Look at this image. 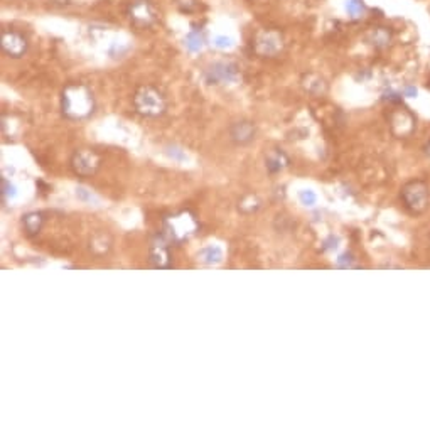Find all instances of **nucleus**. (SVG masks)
I'll return each mask as SVG.
<instances>
[{
	"mask_svg": "<svg viewBox=\"0 0 430 430\" xmlns=\"http://www.w3.org/2000/svg\"><path fill=\"white\" fill-rule=\"evenodd\" d=\"M27 39L22 34L14 30H3L2 32V49L10 58H22L27 52Z\"/></svg>",
	"mask_w": 430,
	"mask_h": 430,
	"instance_id": "1a4fd4ad",
	"label": "nucleus"
},
{
	"mask_svg": "<svg viewBox=\"0 0 430 430\" xmlns=\"http://www.w3.org/2000/svg\"><path fill=\"white\" fill-rule=\"evenodd\" d=\"M128 14H130L132 21L140 27H147V25L154 24L155 21V14L147 0H135L128 9Z\"/></svg>",
	"mask_w": 430,
	"mask_h": 430,
	"instance_id": "9d476101",
	"label": "nucleus"
},
{
	"mask_svg": "<svg viewBox=\"0 0 430 430\" xmlns=\"http://www.w3.org/2000/svg\"><path fill=\"white\" fill-rule=\"evenodd\" d=\"M201 41H203V39H201L199 32H196V30L189 32L188 37H186V43H188V48L191 49V51H197V49H201V46H203Z\"/></svg>",
	"mask_w": 430,
	"mask_h": 430,
	"instance_id": "a211bd4d",
	"label": "nucleus"
},
{
	"mask_svg": "<svg viewBox=\"0 0 430 430\" xmlns=\"http://www.w3.org/2000/svg\"><path fill=\"white\" fill-rule=\"evenodd\" d=\"M390 127L391 132H393L397 137H406L413 132L415 128V119L413 115L405 108H398L393 110L390 113Z\"/></svg>",
	"mask_w": 430,
	"mask_h": 430,
	"instance_id": "6e6552de",
	"label": "nucleus"
},
{
	"mask_svg": "<svg viewBox=\"0 0 430 430\" xmlns=\"http://www.w3.org/2000/svg\"><path fill=\"white\" fill-rule=\"evenodd\" d=\"M134 108L139 115L147 119H157L166 113L167 100L159 88L152 85H143L137 88L134 95Z\"/></svg>",
	"mask_w": 430,
	"mask_h": 430,
	"instance_id": "7ed1b4c3",
	"label": "nucleus"
},
{
	"mask_svg": "<svg viewBox=\"0 0 430 430\" xmlns=\"http://www.w3.org/2000/svg\"><path fill=\"white\" fill-rule=\"evenodd\" d=\"M235 76H237V68L228 63H216L208 70V81L211 85L231 81L235 79Z\"/></svg>",
	"mask_w": 430,
	"mask_h": 430,
	"instance_id": "f8f14e48",
	"label": "nucleus"
},
{
	"mask_svg": "<svg viewBox=\"0 0 430 430\" xmlns=\"http://www.w3.org/2000/svg\"><path fill=\"white\" fill-rule=\"evenodd\" d=\"M61 112L70 120H85L95 112V96L83 83H71L61 95Z\"/></svg>",
	"mask_w": 430,
	"mask_h": 430,
	"instance_id": "f257e3e1",
	"label": "nucleus"
},
{
	"mask_svg": "<svg viewBox=\"0 0 430 430\" xmlns=\"http://www.w3.org/2000/svg\"><path fill=\"white\" fill-rule=\"evenodd\" d=\"M22 224H24L25 233H27L29 237H34V235L39 233L41 228H43V224H44L43 213H37V211L27 213L25 216H22Z\"/></svg>",
	"mask_w": 430,
	"mask_h": 430,
	"instance_id": "ddd939ff",
	"label": "nucleus"
},
{
	"mask_svg": "<svg viewBox=\"0 0 430 430\" xmlns=\"http://www.w3.org/2000/svg\"><path fill=\"white\" fill-rule=\"evenodd\" d=\"M366 39L368 43L373 44L375 48H386L391 41V32L385 27H376L368 32Z\"/></svg>",
	"mask_w": 430,
	"mask_h": 430,
	"instance_id": "4468645a",
	"label": "nucleus"
},
{
	"mask_svg": "<svg viewBox=\"0 0 430 430\" xmlns=\"http://www.w3.org/2000/svg\"><path fill=\"white\" fill-rule=\"evenodd\" d=\"M169 239L164 235H157L150 243L148 248V260L155 268H169L170 267V252H169Z\"/></svg>",
	"mask_w": 430,
	"mask_h": 430,
	"instance_id": "423d86ee",
	"label": "nucleus"
},
{
	"mask_svg": "<svg viewBox=\"0 0 430 430\" xmlns=\"http://www.w3.org/2000/svg\"><path fill=\"white\" fill-rule=\"evenodd\" d=\"M71 169L79 177H91L98 172L101 166V157L91 148H79L71 155Z\"/></svg>",
	"mask_w": 430,
	"mask_h": 430,
	"instance_id": "39448f33",
	"label": "nucleus"
},
{
	"mask_svg": "<svg viewBox=\"0 0 430 430\" xmlns=\"http://www.w3.org/2000/svg\"><path fill=\"white\" fill-rule=\"evenodd\" d=\"M255 51L260 56H275L282 49V36L273 30H262L255 37Z\"/></svg>",
	"mask_w": 430,
	"mask_h": 430,
	"instance_id": "0eeeda50",
	"label": "nucleus"
},
{
	"mask_svg": "<svg viewBox=\"0 0 430 430\" xmlns=\"http://www.w3.org/2000/svg\"><path fill=\"white\" fill-rule=\"evenodd\" d=\"M304 86H306V90L312 95H321V93H324V90H326V83L322 81L319 76H314V74L307 76V81L304 83Z\"/></svg>",
	"mask_w": 430,
	"mask_h": 430,
	"instance_id": "dca6fc26",
	"label": "nucleus"
},
{
	"mask_svg": "<svg viewBox=\"0 0 430 430\" xmlns=\"http://www.w3.org/2000/svg\"><path fill=\"white\" fill-rule=\"evenodd\" d=\"M255 135H257V128H255V125L248 120L237 121V123H233L230 128L231 140H233L235 143H238V145H246V143L253 142Z\"/></svg>",
	"mask_w": 430,
	"mask_h": 430,
	"instance_id": "9b49d317",
	"label": "nucleus"
},
{
	"mask_svg": "<svg viewBox=\"0 0 430 430\" xmlns=\"http://www.w3.org/2000/svg\"><path fill=\"white\" fill-rule=\"evenodd\" d=\"M177 3L186 12H192V10L196 9V0H177Z\"/></svg>",
	"mask_w": 430,
	"mask_h": 430,
	"instance_id": "aec40b11",
	"label": "nucleus"
},
{
	"mask_svg": "<svg viewBox=\"0 0 430 430\" xmlns=\"http://www.w3.org/2000/svg\"><path fill=\"white\" fill-rule=\"evenodd\" d=\"M90 248L93 250V252L96 253V255L106 253L110 250V238H108V235L100 233V235H96V237H93V238H91Z\"/></svg>",
	"mask_w": 430,
	"mask_h": 430,
	"instance_id": "2eb2a0df",
	"label": "nucleus"
},
{
	"mask_svg": "<svg viewBox=\"0 0 430 430\" xmlns=\"http://www.w3.org/2000/svg\"><path fill=\"white\" fill-rule=\"evenodd\" d=\"M402 199L405 206L415 215L424 213L429 206V188L424 181H410L403 186Z\"/></svg>",
	"mask_w": 430,
	"mask_h": 430,
	"instance_id": "20e7f679",
	"label": "nucleus"
},
{
	"mask_svg": "<svg viewBox=\"0 0 430 430\" xmlns=\"http://www.w3.org/2000/svg\"><path fill=\"white\" fill-rule=\"evenodd\" d=\"M215 46H218V48H230V46H233V39L224 37V36H218L215 37Z\"/></svg>",
	"mask_w": 430,
	"mask_h": 430,
	"instance_id": "412c9836",
	"label": "nucleus"
},
{
	"mask_svg": "<svg viewBox=\"0 0 430 430\" xmlns=\"http://www.w3.org/2000/svg\"><path fill=\"white\" fill-rule=\"evenodd\" d=\"M287 162H288V161H287V157H285L282 152H277L275 155H272V157H268V159H267V167H268L270 172H275V170H280V169H282V167H284Z\"/></svg>",
	"mask_w": 430,
	"mask_h": 430,
	"instance_id": "f3484780",
	"label": "nucleus"
},
{
	"mask_svg": "<svg viewBox=\"0 0 430 430\" xmlns=\"http://www.w3.org/2000/svg\"><path fill=\"white\" fill-rule=\"evenodd\" d=\"M364 5L361 0H349L348 3H346V10H348V14L351 15V17H358L361 12H363Z\"/></svg>",
	"mask_w": 430,
	"mask_h": 430,
	"instance_id": "6ab92c4d",
	"label": "nucleus"
},
{
	"mask_svg": "<svg viewBox=\"0 0 430 430\" xmlns=\"http://www.w3.org/2000/svg\"><path fill=\"white\" fill-rule=\"evenodd\" d=\"M425 150H427V154L430 155V142H429V145H427V148H425Z\"/></svg>",
	"mask_w": 430,
	"mask_h": 430,
	"instance_id": "5701e85b",
	"label": "nucleus"
},
{
	"mask_svg": "<svg viewBox=\"0 0 430 430\" xmlns=\"http://www.w3.org/2000/svg\"><path fill=\"white\" fill-rule=\"evenodd\" d=\"M199 230V223L192 211L181 209V211L170 213L162 219V235L174 245L191 239Z\"/></svg>",
	"mask_w": 430,
	"mask_h": 430,
	"instance_id": "f03ea898",
	"label": "nucleus"
},
{
	"mask_svg": "<svg viewBox=\"0 0 430 430\" xmlns=\"http://www.w3.org/2000/svg\"><path fill=\"white\" fill-rule=\"evenodd\" d=\"M406 95H408V96H415V95H417V90L413 88V86H408V88H406Z\"/></svg>",
	"mask_w": 430,
	"mask_h": 430,
	"instance_id": "4be33fe9",
	"label": "nucleus"
}]
</instances>
